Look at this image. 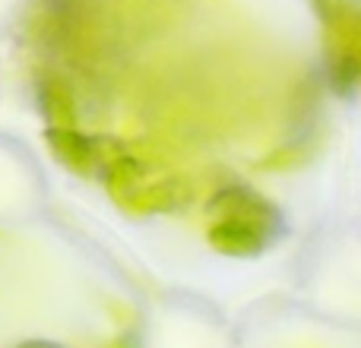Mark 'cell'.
<instances>
[{"label":"cell","mask_w":361,"mask_h":348,"mask_svg":"<svg viewBox=\"0 0 361 348\" xmlns=\"http://www.w3.org/2000/svg\"><path fill=\"white\" fill-rule=\"evenodd\" d=\"M206 237L225 256H260L286 235V218L247 184L222 187L209 197Z\"/></svg>","instance_id":"2"},{"label":"cell","mask_w":361,"mask_h":348,"mask_svg":"<svg viewBox=\"0 0 361 348\" xmlns=\"http://www.w3.org/2000/svg\"><path fill=\"white\" fill-rule=\"evenodd\" d=\"M13 348H63V345L48 342V339H29V342H19V345H13Z\"/></svg>","instance_id":"6"},{"label":"cell","mask_w":361,"mask_h":348,"mask_svg":"<svg viewBox=\"0 0 361 348\" xmlns=\"http://www.w3.org/2000/svg\"><path fill=\"white\" fill-rule=\"evenodd\" d=\"M48 139L51 156L61 165H67L73 174H95L102 168V159H105V139H95L80 133L76 127L61 130V127H48L44 133Z\"/></svg>","instance_id":"4"},{"label":"cell","mask_w":361,"mask_h":348,"mask_svg":"<svg viewBox=\"0 0 361 348\" xmlns=\"http://www.w3.org/2000/svg\"><path fill=\"white\" fill-rule=\"evenodd\" d=\"M99 29L102 0H32L25 13V38L42 57L38 70H54L70 82L99 48Z\"/></svg>","instance_id":"1"},{"label":"cell","mask_w":361,"mask_h":348,"mask_svg":"<svg viewBox=\"0 0 361 348\" xmlns=\"http://www.w3.org/2000/svg\"><path fill=\"white\" fill-rule=\"evenodd\" d=\"M35 101L42 108V114L48 118V127H61V130L76 127V92L67 76L54 73V70H38Z\"/></svg>","instance_id":"5"},{"label":"cell","mask_w":361,"mask_h":348,"mask_svg":"<svg viewBox=\"0 0 361 348\" xmlns=\"http://www.w3.org/2000/svg\"><path fill=\"white\" fill-rule=\"evenodd\" d=\"M324 32V63L330 89L355 95L361 80V6L358 0H311Z\"/></svg>","instance_id":"3"}]
</instances>
